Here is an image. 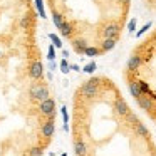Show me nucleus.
Instances as JSON below:
<instances>
[{
  "instance_id": "nucleus-31",
  "label": "nucleus",
  "mask_w": 156,
  "mask_h": 156,
  "mask_svg": "<svg viewBox=\"0 0 156 156\" xmlns=\"http://www.w3.org/2000/svg\"><path fill=\"white\" fill-rule=\"evenodd\" d=\"M129 2H131V0H121V4H122V5H126V7L129 5Z\"/></svg>"
},
{
  "instance_id": "nucleus-1",
  "label": "nucleus",
  "mask_w": 156,
  "mask_h": 156,
  "mask_svg": "<svg viewBox=\"0 0 156 156\" xmlns=\"http://www.w3.org/2000/svg\"><path fill=\"white\" fill-rule=\"evenodd\" d=\"M29 96H30L32 101H44V99L51 98V91H49L47 84H42V82H35L30 86L29 89Z\"/></svg>"
},
{
  "instance_id": "nucleus-7",
  "label": "nucleus",
  "mask_w": 156,
  "mask_h": 156,
  "mask_svg": "<svg viewBox=\"0 0 156 156\" xmlns=\"http://www.w3.org/2000/svg\"><path fill=\"white\" fill-rule=\"evenodd\" d=\"M136 102H138V106L143 109V111H146V112L154 111V101L151 99V96L143 94V96H139V98L136 99Z\"/></svg>"
},
{
  "instance_id": "nucleus-28",
  "label": "nucleus",
  "mask_w": 156,
  "mask_h": 156,
  "mask_svg": "<svg viewBox=\"0 0 156 156\" xmlns=\"http://www.w3.org/2000/svg\"><path fill=\"white\" fill-rule=\"evenodd\" d=\"M61 112H62V119H64V124H69V114H67V108L62 106L61 108Z\"/></svg>"
},
{
  "instance_id": "nucleus-5",
  "label": "nucleus",
  "mask_w": 156,
  "mask_h": 156,
  "mask_svg": "<svg viewBox=\"0 0 156 156\" xmlns=\"http://www.w3.org/2000/svg\"><path fill=\"white\" fill-rule=\"evenodd\" d=\"M42 76H44V66H42V62L32 61L29 64V77L34 79V81H39V79H42Z\"/></svg>"
},
{
  "instance_id": "nucleus-2",
  "label": "nucleus",
  "mask_w": 156,
  "mask_h": 156,
  "mask_svg": "<svg viewBox=\"0 0 156 156\" xmlns=\"http://www.w3.org/2000/svg\"><path fill=\"white\" fill-rule=\"evenodd\" d=\"M81 94L84 96L86 99H94L96 96L99 94V79L92 77L89 81H86L84 84L81 86Z\"/></svg>"
},
{
  "instance_id": "nucleus-10",
  "label": "nucleus",
  "mask_w": 156,
  "mask_h": 156,
  "mask_svg": "<svg viewBox=\"0 0 156 156\" xmlns=\"http://www.w3.org/2000/svg\"><path fill=\"white\" fill-rule=\"evenodd\" d=\"M72 47H74V51L77 52V54H84V51L87 49V41L82 37H77L72 41Z\"/></svg>"
},
{
  "instance_id": "nucleus-35",
  "label": "nucleus",
  "mask_w": 156,
  "mask_h": 156,
  "mask_svg": "<svg viewBox=\"0 0 156 156\" xmlns=\"http://www.w3.org/2000/svg\"><path fill=\"white\" fill-rule=\"evenodd\" d=\"M0 57H2V51H0Z\"/></svg>"
},
{
  "instance_id": "nucleus-6",
  "label": "nucleus",
  "mask_w": 156,
  "mask_h": 156,
  "mask_svg": "<svg viewBox=\"0 0 156 156\" xmlns=\"http://www.w3.org/2000/svg\"><path fill=\"white\" fill-rule=\"evenodd\" d=\"M119 34H121V27L116 22H109L102 29V37L104 39H119Z\"/></svg>"
},
{
  "instance_id": "nucleus-23",
  "label": "nucleus",
  "mask_w": 156,
  "mask_h": 156,
  "mask_svg": "<svg viewBox=\"0 0 156 156\" xmlns=\"http://www.w3.org/2000/svg\"><path fill=\"white\" fill-rule=\"evenodd\" d=\"M49 39H51V41H52V44H54L57 49H62V42H61V39H59L55 34H49Z\"/></svg>"
},
{
  "instance_id": "nucleus-18",
  "label": "nucleus",
  "mask_w": 156,
  "mask_h": 156,
  "mask_svg": "<svg viewBox=\"0 0 156 156\" xmlns=\"http://www.w3.org/2000/svg\"><path fill=\"white\" fill-rule=\"evenodd\" d=\"M35 9H37L39 15H41V19H47V15H45V10H44V0H35Z\"/></svg>"
},
{
  "instance_id": "nucleus-16",
  "label": "nucleus",
  "mask_w": 156,
  "mask_h": 156,
  "mask_svg": "<svg viewBox=\"0 0 156 156\" xmlns=\"http://www.w3.org/2000/svg\"><path fill=\"white\" fill-rule=\"evenodd\" d=\"M102 52H104L102 49H98V47H94V45H87V49L84 51V55H87V57H98Z\"/></svg>"
},
{
  "instance_id": "nucleus-4",
  "label": "nucleus",
  "mask_w": 156,
  "mask_h": 156,
  "mask_svg": "<svg viewBox=\"0 0 156 156\" xmlns=\"http://www.w3.org/2000/svg\"><path fill=\"white\" fill-rule=\"evenodd\" d=\"M54 133H55V118H47V121H44V124L41 128V134L49 143V139L54 136Z\"/></svg>"
},
{
  "instance_id": "nucleus-12",
  "label": "nucleus",
  "mask_w": 156,
  "mask_h": 156,
  "mask_svg": "<svg viewBox=\"0 0 156 156\" xmlns=\"http://www.w3.org/2000/svg\"><path fill=\"white\" fill-rule=\"evenodd\" d=\"M128 87H129V92H131V96L134 99H138L139 96H143V91H141V87H139V82L138 81H129Z\"/></svg>"
},
{
  "instance_id": "nucleus-11",
  "label": "nucleus",
  "mask_w": 156,
  "mask_h": 156,
  "mask_svg": "<svg viewBox=\"0 0 156 156\" xmlns=\"http://www.w3.org/2000/svg\"><path fill=\"white\" fill-rule=\"evenodd\" d=\"M74 151L77 156H87V146H86L84 139H76L74 141Z\"/></svg>"
},
{
  "instance_id": "nucleus-32",
  "label": "nucleus",
  "mask_w": 156,
  "mask_h": 156,
  "mask_svg": "<svg viewBox=\"0 0 156 156\" xmlns=\"http://www.w3.org/2000/svg\"><path fill=\"white\" fill-rule=\"evenodd\" d=\"M62 55H64V57H69V52L64 49V51H62Z\"/></svg>"
},
{
  "instance_id": "nucleus-34",
  "label": "nucleus",
  "mask_w": 156,
  "mask_h": 156,
  "mask_svg": "<svg viewBox=\"0 0 156 156\" xmlns=\"http://www.w3.org/2000/svg\"><path fill=\"white\" fill-rule=\"evenodd\" d=\"M151 156H156V153H153V154H151Z\"/></svg>"
},
{
  "instance_id": "nucleus-25",
  "label": "nucleus",
  "mask_w": 156,
  "mask_h": 156,
  "mask_svg": "<svg viewBox=\"0 0 156 156\" xmlns=\"http://www.w3.org/2000/svg\"><path fill=\"white\" fill-rule=\"evenodd\" d=\"M149 27H151V22H148V24H144V25H143V27L138 30V32H136V37H141L143 34H146V32L149 30Z\"/></svg>"
},
{
  "instance_id": "nucleus-24",
  "label": "nucleus",
  "mask_w": 156,
  "mask_h": 156,
  "mask_svg": "<svg viewBox=\"0 0 156 156\" xmlns=\"http://www.w3.org/2000/svg\"><path fill=\"white\" fill-rule=\"evenodd\" d=\"M20 27L22 29H29L30 27V15H24L20 19Z\"/></svg>"
},
{
  "instance_id": "nucleus-21",
  "label": "nucleus",
  "mask_w": 156,
  "mask_h": 156,
  "mask_svg": "<svg viewBox=\"0 0 156 156\" xmlns=\"http://www.w3.org/2000/svg\"><path fill=\"white\" fill-rule=\"evenodd\" d=\"M96 69H98V64H96V62L92 61V62H89V64H86L82 71H84V72H87V74H92V72H94Z\"/></svg>"
},
{
  "instance_id": "nucleus-22",
  "label": "nucleus",
  "mask_w": 156,
  "mask_h": 156,
  "mask_svg": "<svg viewBox=\"0 0 156 156\" xmlns=\"http://www.w3.org/2000/svg\"><path fill=\"white\" fill-rule=\"evenodd\" d=\"M139 82V87H141V91H143V94H151V87H149V84L146 81H138Z\"/></svg>"
},
{
  "instance_id": "nucleus-14",
  "label": "nucleus",
  "mask_w": 156,
  "mask_h": 156,
  "mask_svg": "<svg viewBox=\"0 0 156 156\" xmlns=\"http://www.w3.org/2000/svg\"><path fill=\"white\" fill-rule=\"evenodd\" d=\"M116 44H118V39H104L102 44H101V49L104 52H109V51H112V49L116 47Z\"/></svg>"
},
{
  "instance_id": "nucleus-9",
  "label": "nucleus",
  "mask_w": 156,
  "mask_h": 156,
  "mask_svg": "<svg viewBox=\"0 0 156 156\" xmlns=\"http://www.w3.org/2000/svg\"><path fill=\"white\" fill-rule=\"evenodd\" d=\"M141 62H143L141 55H139V54H133L131 57L128 59V64H126V67H128L129 72H136V71L139 69V66H141Z\"/></svg>"
},
{
  "instance_id": "nucleus-26",
  "label": "nucleus",
  "mask_w": 156,
  "mask_h": 156,
  "mask_svg": "<svg viewBox=\"0 0 156 156\" xmlns=\"http://www.w3.org/2000/svg\"><path fill=\"white\" fill-rule=\"evenodd\" d=\"M55 45L54 44H51V45H49V52H47V59H49V61H54V59H55Z\"/></svg>"
},
{
  "instance_id": "nucleus-15",
  "label": "nucleus",
  "mask_w": 156,
  "mask_h": 156,
  "mask_svg": "<svg viewBox=\"0 0 156 156\" xmlns=\"http://www.w3.org/2000/svg\"><path fill=\"white\" fill-rule=\"evenodd\" d=\"M59 30H61V35H64V37H71L72 32H74V25H72L71 22L64 20V24H62V27L59 29Z\"/></svg>"
},
{
  "instance_id": "nucleus-29",
  "label": "nucleus",
  "mask_w": 156,
  "mask_h": 156,
  "mask_svg": "<svg viewBox=\"0 0 156 156\" xmlns=\"http://www.w3.org/2000/svg\"><path fill=\"white\" fill-rule=\"evenodd\" d=\"M136 22H138L136 19H131V20L128 22V30L131 32V34H134V30H136Z\"/></svg>"
},
{
  "instance_id": "nucleus-17",
  "label": "nucleus",
  "mask_w": 156,
  "mask_h": 156,
  "mask_svg": "<svg viewBox=\"0 0 156 156\" xmlns=\"http://www.w3.org/2000/svg\"><path fill=\"white\" fill-rule=\"evenodd\" d=\"M52 22H54V25L57 29H61L62 24H64V17H62V14H59L57 10H52Z\"/></svg>"
},
{
  "instance_id": "nucleus-3",
  "label": "nucleus",
  "mask_w": 156,
  "mask_h": 156,
  "mask_svg": "<svg viewBox=\"0 0 156 156\" xmlns=\"http://www.w3.org/2000/svg\"><path fill=\"white\" fill-rule=\"evenodd\" d=\"M39 111L47 118H55V99L47 98L44 101H41L39 102Z\"/></svg>"
},
{
  "instance_id": "nucleus-13",
  "label": "nucleus",
  "mask_w": 156,
  "mask_h": 156,
  "mask_svg": "<svg viewBox=\"0 0 156 156\" xmlns=\"http://www.w3.org/2000/svg\"><path fill=\"white\" fill-rule=\"evenodd\" d=\"M134 133L139 136V138H146V139L149 138V131H148V128H146V126L143 124V122H139V121L134 124Z\"/></svg>"
},
{
  "instance_id": "nucleus-27",
  "label": "nucleus",
  "mask_w": 156,
  "mask_h": 156,
  "mask_svg": "<svg viewBox=\"0 0 156 156\" xmlns=\"http://www.w3.org/2000/svg\"><path fill=\"white\" fill-rule=\"evenodd\" d=\"M126 119H128V122H131V124H136V122H138V116H136L134 112H131V111L128 112V116H126Z\"/></svg>"
},
{
  "instance_id": "nucleus-33",
  "label": "nucleus",
  "mask_w": 156,
  "mask_h": 156,
  "mask_svg": "<svg viewBox=\"0 0 156 156\" xmlns=\"http://www.w3.org/2000/svg\"><path fill=\"white\" fill-rule=\"evenodd\" d=\"M61 156H67V153H62V154Z\"/></svg>"
},
{
  "instance_id": "nucleus-30",
  "label": "nucleus",
  "mask_w": 156,
  "mask_h": 156,
  "mask_svg": "<svg viewBox=\"0 0 156 156\" xmlns=\"http://www.w3.org/2000/svg\"><path fill=\"white\" fill-rule=\"evenodd\" d=\"M71 69L72 71H79V66L77 64H71Z\"/></svg>"
},
{
  "instance_id": "nucleus-19",
  "label": "nucleus",
  "mask_w": 156,
  "mask_h": 156,
  "mask_svg": "<svg viewBox=\"0 0 156 156\" xmlns=\"http://www.w3.org/2000/svg\"><path fill=\"white\" fill-rule=\"evenodd\" d=\"M42 153H44V149H42V146H34V148L29 149L27 154L29 156H42Z\"/></svg>"
},
{
  "instance_id": "nucleus-20",
  "label": "nucleus",
  "mask_w": 156,
  "mask_h": 156,
  "mask_svg": "<svg viewBox=\"0 0 156 156\" xmlns=\"http://www.w3.org/2000/svg\"><path fill=\"white\" fill-rule=\"evenodd\" d=\"M59 67H61V72H64V74H67V72L71 71V64L67 62V59H62L61 64H59Z\"/></svg>"
},
{
  "instance_id": "nucleus-8",
  "label": "nucleus",
  "mask_w": 156,
  "mask_h": 156,
  "mask_svg": "<svg viewBox=\"0 0 156 156\" xmlns=\"http://www.w3.org/2000/svg\"><path fill=\"white\" fill-rule=\"evenodd\" d=\"M114 111L118 112L119 116L126 118V116H128V112H129V106H128V102H126L122 98H116V101H114Z\"/></svg>"
}]
</instances>
